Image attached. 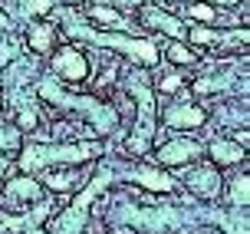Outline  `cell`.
<instances>
[{
    "mask_svg": "<svg viewBox=\"0 0 250 234\" xmlns=\"http://www.w3.org/2000/svg\"><path fill=\"white\" fill-rule=\"evenodd\" d=\"M53 73H60L62 79H69V83H79V79L89 76V63L76 47H62L60 53H56V60H53Z\"/></svg>",
    "mask_w": 250,
    "mask_h": 234,
    "instance_id": "8992f818",
    "label": "cell"
},
{
    "mask_svg": "<svg viewBox=\"0 0 250 234\" xmlns=\"http://www.w3.org/2000/svg\"><path fill=\"white\" fill-rule=\"evenodd\" d=\"M53 7V0H23V10L30 17H40V13H46Z\"/></svg>",
    "mask_w": 250,
    "mask_h": 234,
    "instance_id": "ffe728a7",
    "label": "cell"
},
{
    "mask_svg": "<svg viewBox=\"0 0 250 234\" xmlns=\"http://www.w3.org/2000/svg\"><path fill=\"white\" fill-rule=\"evenodd\" d=\"M0 112H3V99H0Z\"/></svg>",
    "mask_w": 250,
    "mask_h": 234,
    "instance_id": "4316f807",
    "label": "cell"
},
{
    "mask_svg": "<svg viewBox=\"0 0 250 234\" xmlns=\"http://www.w3.org/2000/svg\"><path fill=\"white\" fill-rule=\"evenodd\" d=\"M66 30H69L73 37L89 40V43L119 49V53H125L128 60H135V63H145V66H155V63H158V47H155L151 40H132V37H125V33H96V30L79 26V23H66Z\"/></svg>",
    "mask_w": 250,
    "mask_h": 234,
    "instance_id": "3957f363",
    "label": "cell"
},
{
    "mask_svg": "<svg viewBox=\"0 0 250 234\" xmlns=\"http://www.w3.org/2000/svg\"><path fill=\"white\" fill-rule=\"evenodd\" d=\"M89 17L96 20V23H105V26H115V30H122L125 20H122V13L112 10V7H89Z\"/></svg>",
    "mask_w": 250,
    "mask_h": 234,
    "instance_id": "2e32d148",
    "label": "cell"
},
{
    "mask_svg": "<svg viewBox=\"0 0 250 234\" xmlns=\"http://www.w3.org/2000/svg\"><path fill=\"white\" fill-rule=\"evenodd\" d=\"M138 20L148 26V30H162V33H168V37H175V40L188 37V30H185V23H181V20H175L171 13L158 10V7H151V3H145V7L138 10Z\"/></svg>",
    "mask_w": 250,
    "mask_h": 234,
    "instance_id": "52a82bcc",
    "label": "cell"
},
{
    "mask_svg": "<svg viewBox=\"0 0 250 234\" xmlns=\"http://www.w3.org/2000/svg\"><path fill=\"white\" fill-rule=\"evenodd\" d=\"M208 155H211V162H214V165H237V162L244 159L247 152H244V145H240V142L214 139V142H211V152H208Z\"/></svg>",
    "mask_w": 250,
    "mask_h": 234,
    "instance_id": "7c38bea8",
    "label": "cell"
},
{
    "mask_svg": "<svg viewBox=\"0 0 250 234\" xmlns=\"http://www.w3.org/2000/svg\"><path fill=\"white\" fill-rule=\"evenodd\" d=\"M40 96L46 99V102H53V106L66 109V112L86 116L96 136H105V132H112V129H115V109H112V106H105V102H99V99L69 96V93H62L60 86H53L50 79H46V83H40Z\"/></svg>",
    "mask_w": 250,
    "mask_h": 234,
    "instance_id": "6da1fadb",
    "label": "cell"
},
{
    "mask_svg": "<svg viewBox=\"0 0 250 234\" xmlns=\"http://www.w3.org/2000/svg\"><path fill=\"white\" fill-rule=\"evenodd\" d=\"M43 182L50 188H56V191H66V188L73 185V175H56V172H46L43 175Z\"/></svg>",
    "mask_w": 250,
    "mask_h": 234,
    "instance_id": "d6986e66",
    "label": "cell"
},
{
    "mask_svg": "<svg viewBox=\"0 0 250 234\" xmlns=\"http://www.w3.org/2000/svg\"><path fill=\"white\" fill-rule=\"evenodd\" d=\"M7 26H10V20H7V17L0 13V30H7Z\"/></svg>",
    "mask_w": 250,
    "mask_h": 234,
    "instance_id": "cb8c5ba5",
    "label": "cell"
},
{
    "mask_svg": "<svg viewBox=\"0 0 250 234\" xmlns=\"http://www.w3.org/2000/svg\"><path fill=\"white\" fill-rule=\"evenodd\" d=\"M211 3H237V0H211Z\"/></svg>",
    "mask_w": 250,
    "mask_h": 234,
    "instance_id": "d4e9b609",
    "label": "cell"
},
{
    "mask_svg": "<svg viewBox=\"0 0 250 234\" xmlns=\"http://www.w3.org/2000/svg\"><path fill=\"white\" fill-rule=\"evenodd\" d=\"M194 159H201V145L188 142V139H175V142L158 148V165H188Z\"/></svg>",
    "mask_w": 250,
    "mask_h": 234,
    "instance_id": "ba28073f",
    "label": "cell"
},
{
    "mask_svg": "<svg viewBox=\"0 0 250 234\" xmlns=\"http://www.w3.org/2000/svg\"><path fill=\"white\" fill-rule=\"evenodd\" d=\"M208 119V112L201 106H171L165 112V125L168 129H201Z\"/></svg>",
    "mask_w": 250,
    "mask_h": 234,
    "instance_id": "8fae6325",
    "label": "cell"
},
{
    "mask_svg": "<svg viewBox=\"0 0 250 234\" xmlns=\"http://www.w3.org/2000/svg\"><path fill=\"white\" fill-rule=\"evenodd\" d=\"M247 201H250V178L237 175L230 182V205H234V211H247Z\"/></svg>",
    "mask_w": 250,
    "mask_h": 234,
    "instance_id": "9a60e30c",
    "label": "cell"
},
{
    "mask_svg": "<svg viewBox=\"0 0 250 234\" xmlns=\"http://www.w3.org/2000/svg\"><path fill=\"white\" fill-rule=\"evenodd\" d=\"M69 3H76V0H69Z\"/></svg>",
    "mask_w": 250,
    "mask_h": 234,
    "instance_id": "83f0119b",
    "label": "cell"
},
{
    "mask_svg": "<svg viewBox=\"0 0 250 234\" xmlns=\"http://www.w3.org/2000/svg\"><path fill=\"white\" fill-rule=\"evenodd\" d=\"M53 40H56V30L50 23H30L26 26V43L30 49H37V53H46L53 47Z\"/></svg>",
    "mask_w": 250,
    "mask_h": 234,
    "instance_id": "5bb4252c",
    "label": "cell"
},
{
    "mask_svg": "<svg viewBox=\"0 0 250 234\" xmlns=\"http://www.w3.org/2000/svg\"><path fill=\"white\" fill-rule=\"evenodd\" d=\"M132 178H135L142 188H148V191H175V188H178V182H175V178H168L162 168H138Z\"/></svg>",
    "mask_w": 250,
    "mask_h": 234,
    "instance_id": "4fadbf2b",
    "label": "cell"
},
{
    "mask_svg": "<svg viewBox=\"0 0 250 234\" xmlns=\"http://www.w3.org/2000/svg\"><path fill=\"white\" fill-rule=\"evenodd\" d=\"M0 148H20V132L17 129H0Z\"/></svg>",
    "mask_w": 250,
    "mask_h": 234,
    "instance_id": "44dd1931",
    "label": "cell"
},
{
    "mask_svg": "<svg viewBox=\"0 0 250 234\" xmlns=\"http://www.w3.org/2000/svg\"><path fill=\"white\" fill-rule=\"evenodd\" d=\"M188 17L191 20H201V23H214L217 20V10L211 3H188Z\"/></svg>",
    "mask_w": 250,
    "mask_h": 234,
    "instance_id": "e0dca14e",
    "label": "cell"
},
{
    "mask_svg": "<svg viewBox=\"0 0 250 234\" xmlns=\"http://www.w3.org/2000/svg\"><path fill=\"white\" fill-rule=\"evenodd\" d=\"M30 234H40V231H37V228H30Z\"/></svg>",
    "mask_w": 250,
    "mask_h": 234,
    "instance_id": "484cf974",
    "label": "cell"
},
{
    "mask_svg": "<svg viewBox=\"0 0 250 234\" xmlns=\"http://www.w3.org/2000/svg\"><path fill=\"white\" fill-rule=\"evenodd\" d=\"M185 185L191 195L198 198H214L217 191H221V175L214 172V165H208V168H194V172L185 175Z\"/></svg>",
    "mask_w": 250,
    "mask_h": 234,
    "instance_id": "9c48e42d",
    "label": "cell"
},
{
    "mask_svg": "<svg viewBox=\"0 0 250 234\" xmlns=\"http://www.w3.org/2000/svg\"><path fill=\"white\" fill-rule=\"evenodd\" d=\"M20 168L30 172V168H50V165H83V162H92L102 155V145H26L20 148Z\"/></svg>",
    "mask_w": 250,
    "mask_h": 234,
    "instance_id": "7a4b0ae2",
    "label": "cell"
},
{
    "mask_svg": "<svg viewBox=\"0 0 250 234\" xmlns=\"http://www.w3.org/2000/svg\"><path fill=\"white\" fill-rule=\"evenodd\" d=\"M168 60L171 63H188V66H191V63H198V53L181 47V43H171V47H168Z\"/></svg>",
    "mask_w": 250,
    "mask_h": 234,
    "instance_id": "ac0fdd59",
    "label": "cell"
},
{
    "mask_svg": "<svg viewBox=\"0 0 250 234\" xmlns=\"http://www.w3.org/2000/svg\"><path fill=\"white\" fill-rule=\"evenodd\" d=\"M178 86H181V76H165L162 79V93H175Z\"/></svg>",
    "mask_w": 250,
    "mask_h": 234,
    "instance_id": "603a6c76",
    "label": "cell"
},
{
    "mask_svg": "<svg viewBox=\"0 0 250 234\" xmlns=\"http://www.w3.org/2000/svg\"><path fill=\"white\" fill-rule=\"evenodd\" d=\"M109 185H112V175H109V172H99L86 188H83V191H79V198H76L69 208L60 211V214L53 218L50 234H79V231H83V224H86V214H89L92 198L99 195L102 188H109Z\"/></svg>",
    "mask_w": 250,
    "mask_h": 234,
    "instance_id": "277c9868",
    "label": "cell"
},
{
    "mask_svg": "<svg viewBox=\"0 0 250 234\" xmlns=\"http://www.w3.org/2000/svg\"><path fill=\"white\" fill-rule=\"evenodd\" d=\"M132 93L138 99V125L135 132L128 136L125 148L132 152V155H145L151 148V139H155V109H151V93L145 83H132Z\"/></svg>",
    "mask_w": 250,
    "mask_h": 234,
    "instance_id": "5b68a950",
    "label": "cell"
},
{
    "mask_svg": "<svg viewBox=\"0 0 250 234\" xmlns=\"http://www.w3.org/2000/svg\"><path fill=\"white\" fill-rule=\"evenodd\" d=\"M17 129H37V112L23 109V112H20V119H17Z\"/></svg>",
    "mask_w": 250,
    "mask_h": 234,
    "instance_id": "7402d4cb",
    "label": "cell"
},
{
    "mask_svg": "<svg viewBox=\"0 0 250 234\" xmlns=\"http://www.w3.org/2000/svg\"><path fill=\"white\" fill-rule=\"evenodd\" d=\"M40 198V185L33 178H10L7 185H3V201H7V208H23L30 201H37Z\"/></svg>",
    "mask_w": 250,
    "mask_h": 234,
    "instance_id": "30bf717a",
    "label": "cell"
}]
</instances>
